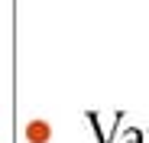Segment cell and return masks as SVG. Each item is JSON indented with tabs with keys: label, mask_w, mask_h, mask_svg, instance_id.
<instances>
[{
	"label": "cell",
	"mask_w": 149,
	"mask_h": 143,
	"mask_svg": "<svg viewBox=\"0 0 149 143\" xmlns=\"http://www.w3.org/2000/svg\"><path fill=\"white\" fill-rule=\"evenodd\" d=\"M88 121L94 124V133H97V143H110V137H113V130H117V124H123V114L120 111H113L110 114V121H104L97 111H88Z\"/></svg>",
	"instance_id": "obj_1"
},
{
	"label": "cell",
	"mask_w": 149,
	"mask_h": 143,
	"mask_svg": "<svg viewBox=\"0 0 149 143\" xmlns=\"http://www.w3.org/2000/svg\"><path fill=\"white\" fill-rule=\"evenodd\" d=\"M26 140L29 143H49L52 140V124L49 121H29L26 124Z\"/></svg>",
	"instance_id": "obj_2"
},
{
	"label": "cell",
	"mask_w": 149,
	"mask_h": 143,
	"mask_svg": "<svg viewBox=\"0 0 149 143\" xmlns=\"http://www.w3.org/2000/svg\"><path fill=\"white\" fill-rule=\"evenodd\" d=\"M123 143H143V130L130 127V130H127V137H123Z\"/></svg>",
	"instance_id": "obj_3"
},
{
	"label": "cell",
	"mask_w": 149,
	"mask_h": 143,
	"mask_svg": "<svg viewBox=\"0 0 149 143\" xmlns=\"http://www.w3.org/2000/svg\"><path fill=\"white\" fill-rule=\"evenodd\" d=\"M143 143H149V130H143Z\"/></svg>",
	"instance_id": "obj_4"
}]
</instances>
